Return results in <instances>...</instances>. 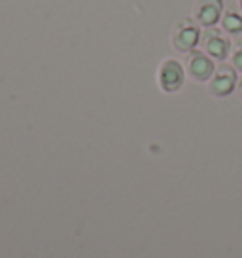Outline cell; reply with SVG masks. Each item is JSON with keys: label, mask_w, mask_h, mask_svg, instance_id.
<instances>
[{"label": "cell", "mask_w": 242, "mask_h": 258, "mask_svg": "<svg viewBox=\"0 0 242 258\" xmlns=\"http://www.w3.org/2000/svg\"><path fill=\"white\" fill-rule=\"evenodd\" d=\"M201 42V29H199V23L193 21V19H182L180 23L174 27V32H172V44L178 51H184V53H189L193 51L195 46Z\"/></svg>", "instance_id": "obj_1"}, {"label": "cell", "mask_w": 242, "mask_h": 258, "mask_svg": "<svg viewBox=\"0 0 242 258\" xmlns=\"http://www.w3.org/2000/svg\"><path fill=\"white\" fill-rule=\"evenodd\" d=\"M199 44L202 46V51L206 55L219 59V61H223L231 51V40H229L227 32L214 29V27L201 32V42Z\"/></svg>", "instance_id": "obj_2"}, {"label": "cell", "mask_w": 242, "mask_h": 258, "mask_svg": "<svg viewBox=\"0 0 242 258\" xmlns=\"http://www.w3.org/2000/svg\"><path fill=\"white\" fill-rule=\"evenodd\" d=\"M186 67H187V73L189 76L197 82H206L212 78V74H214V61H212V57L206 55L204 51H189L186 57Z\"/></svg>", "instance_id": "obj_3"}, {"label": "cell", "mask_w": 242, "mask_h": 258, "mask_svg": "<svg viewBox=\"0 0 242 258\" xmlns=\"http://www.w3.org/2000/svg\"><path fill=\"white\" fill-rule=\"evenodd\" d=\"M236 84V73L231 64H219L210 78V93L216 97H227L233 93Z\"/></svg>", "instance_id": "obj_4"}, {"label": "cell", "mask_w": 242, "mask_h": 258, "mask_svg": "<svg viewBox=\"0 0 242 258\" xmlns=\"http://www.w3.org/2000/svg\"><path fill=\"white\" fill-rule=\"evenodd\" d=\"M223 16V0H199L195 4L193 17L201 27H214L221 21Z\"/></svg>", "instance_id": "obj_5"}, {"label": "cell", "mask_w": 242, "mask_h": 258, "mask_svg": "<svg viewBox=\"0 0 242 258\" xmlns=\"http://www.w3.org/2000/svg\"><path fill=\"white\" fill-rule=\"evenodd\" d=\"M159 84H161L163 91L172 93L178 91L184 84V69L182 64L174 61V59H167L159 69Z\"/></svg>", "instance_id": "obj_6"}, {"label": "cell", "mask_w": 242, "mask_h": 258, "mask_svg": "<svg viewBox=\"0 0 242 258\" xmlns=\"http://www.w3.org/2000/svg\"><path fill=\"white\" fill-rule=\"evenodd\" d=\"M221 29L229 36H234V38L242 40V16L234 10H227L225 14L221 16Z\"/></svg>", "instance_id": "obj_7"}, {"label": "cell", "mask_w": 242, "mask_h": 258, "mask_svg": "<svg viewBox=\"0 0 242 258\" xmlns=\"http://www.w3.org/2000/svg\"><path fill=\"white\" fill-rule=\"evenodd\" d=\"M231 61L234 69L242 73V40L234 42V46L231 48Z\"/></svg>", "instance_id": "obj_8"}, {"label": "cell", "mask_w": 242, "mask_h": 258, "mask_svg": "<svg viewBox=\"0 0 242 258\" xmlns=\"http://www.w3.org/2000/svg\"><path fill=\"white\" fill-rule=\"evenodd\" d=\"M238 91H240V95H242V80H240V84H238Z\"/></svg>", "instance_id": "obj_9"}, {"label": "cell", "mask_w": 242, "mask_h": 258, "mask_svg": "<svg viewBox=\"0 0 242 258\" xmlns=\"http://www.w3.org/2000/svg\"><path fill=\"white\" fill-rule=\"evenodd\" d=\"M240 10H242V0H240Z\"/></svg>", "instance_id": "obj_10"}]
</instances>
